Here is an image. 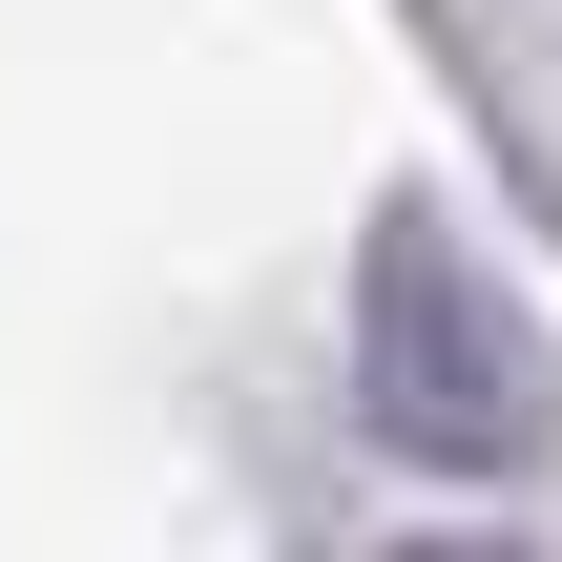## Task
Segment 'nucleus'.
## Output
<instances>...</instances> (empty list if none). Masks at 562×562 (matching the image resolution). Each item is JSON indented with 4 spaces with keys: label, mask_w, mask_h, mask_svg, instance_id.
Returning a JSON list of instances; mask_svg holds the SVG:
<instances>
[{
    "label": "nucleus",
    "mask_w": 562,
    "mask_h": 562,
    "mask_svg": "<svg viewBox=\"0 0 562 562\" xmlns=\"http://www.w3.org/2000/svg\"><path fill=\"white\" fill-rule=\"evenodd\" d=\"M355 396H375V438H417V459H501V438L542 417V355H521V313L459 271L438 209H396L375 271H355Z\"/></svg>",
    "instance_id": "f257e3e1"
},
{
    "label": "nucleus",
    "mask_w": 562,
    "mask_h": 562,
    "mask_svg": "<svg viewBox=\"0 0 562 562\" xmlns=\"http://www.w3.org/2000/svg\"><path fill=\"white\" fill-rule=\"evenodd\" d=\"M396 562H521V542H396Z\"/></svg>",
    "instance_id": "f03ea898"
}]
</instances>
